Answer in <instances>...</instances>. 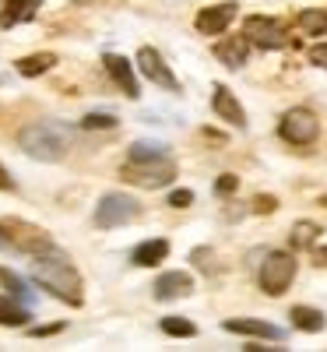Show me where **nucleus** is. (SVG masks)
<instances>
[{"label": "nucleus", "instance_id": "4468645a", "mask_svg": "<svg viewBox=\"0 0 327 352\" xmlns=\"http://www.w3.org/2000/svg\"><path fill=\"white\" fill-rule=\"evenodd\" d=\"M225 331H232V335H253V338H271V342H282L285 338L282 328L267 324V320H253V317H229L225 320Z\"/></svg>", "mask_w": 327, "mask_h": 352}, {"label": "nucleus", "instance_id": "9b49d317", "mask_svg": "<svg viewBox=\"0 0 327 352\" xmlns=\"http://www.w3.org/2000/svg\"><path fill=\"white\" fill-rule=\"evenodd\" d=\"M190 292H194V278H190L187 272H166V275H159L155 285H152V296H155L159 303L183 300V296H190Z\"/></svg>", "mask_w": 327, "mask_h": 352}, {"label": "nucleus", "instance_id": "423d86ee", "mask_svg": "<svg viewBox=\"0 0 327 352\" xmlns=\"http://www.w3.org/2000/svg\"><path fill=\"white\" fill-rule=\"evenodd\" d=\"M278 134H282V141L295 144V148H306V144H313L317 134H320V120H317V113H313V109L295 106V109H289V113L282 116Z\"/></svg>", "mask_w": 327, "mask_h": 352}, {"label": "nucleus", "instance_id": "a211bd4d", "mask_svg": "<svg viewBox=\"0 0 327 352\" xmlns=\"http://www.w3.org/2000/svg\"><path fill=\"white\" fill-rule=\"evenodd\" d=\"M28 303L14 300V296H0V324L4 328H25L28 324Z\"/></svg>", "mask_w": 327, "mask_h": 352}, {"label": "nucleus", "instance_id": "9d476101", "mask_svg": "<svg viewBox=\"0 0 327 352\" xmlns=\"http://www.w3.org/2000/svg\"><path fill=\"white\" fill-rule=\"evenodd\" d=\"M236 0H225V4H215V8H201L197 11V18H194V25H197V32L201 36H222L225 28L232 25V18H236Z\"/></svg>", "mask_w": 327, "mask_h": 352}, {"label": "nucleus", "instance_id": "c85d7f7f", "mask_svg": "<svg viewBox=\"0 0 327 352\" xmlns=\"http://www.w3.org/2000/svg\"><path fill=\"white\" fill-rule=\"evenodd\" d=\"M166 204H169V208H190V204H194V190H187V187L172 190V194L166 197Z\"/></svg>", "mask_w": 327, "mask_h": 352}, {"label": "nucleus", "instance_id": "f704fd0d", "mask_svg": "<svg viewBox=\"0 0 327 352\" xmlns=\"http://www.w3.org/2000/svg\"><path fill=\"white\" fill-rule=\"evenodd\" d=\"M247 352H282V345H243Z\"/></svg>", "mask_w": 327, "mask_h": 352}, {"label": "nucleus", "instance_id": "473e14b6", "mask_svg": "<svg viewBox=\"0 0 327 352\" xmlns=\"http://www.w3.org/2000/svg\"><path fill=\"white\" fill-rule=\"evenodd\" d=\"M0 190H14V180H11V173L4 169V162H0Z\"/></svg>", "mask_w": 327, "mask_h": 352}, {"label": "nucleus", "instance_id": "412c9836", "mask_svg": "<svg viewBox=\"0 0 327 352\" xmlns=\"http://www.w3.org/2000/svg\"><path fill=\"white\" fill-rule=\"evenodd\" d=\"M317 236H320V226L303 219V222H295V226H292L289 243H292V250H310V247L317 243Z\"/></svg>", "mask_w": 327, "mask_h": 352}, {"label": "nucleus", "instance_id": "393cba45", "mask_svg": "<svg viewBox=\"0 0 327 352\" xmlns=\"http://www.w3.org/2000/svg\"><path fill=\"white\" fill-rule=\"evenodd\" d=\"M190 261H194L197 272L215 275V250H212V247H194V250H190Z\"/></svg>", "mask_w": 327, "mask_h": 352}, {"label": "nucleus", "instance_id": "20e7f679", "mask_svg": "<svg viewBox=\"0 0 327 352\" xmlns=\"http://www.w3.org/2000/svg\"><path fill=\"white\" fill-rule=\"evenodd\" d=\"M295 278V257L285 254V250H267L260 268H257V282L267 296H285L289 285Z\"/></svg>", "mask_w": 327, "mask_h": 352}, {"label": "nucleus", "instance_id": "dca6fc26", "mask_svg": "<svg viewBox=\"0 0 327 352\" xmlns=\"http://www.w3.org/2000/svg\"><path fill=\"white\" fill-rule=\"evenodd\" d=\"M215 56L225 64V67H243L247 64V56H250V39L240 32V36H229V39H222V43H215Z\"/></svg>", "mask_w": 327, "mask_h": 352}, {"label": "nucleus", "instance_id": "2eb2a0df", "mask_svg": "<svg viewBox=\"0 0 327 352\" xmlns=\"http://www.w3.org/2000/svg\"><path fill=\"white\" fill-rule=\"evenodd\" d=\"M43 8V0H4L0 8V28H14V25H25L32 21Z\"/></svg>", "mask_w": 327, "mask_h": 352}, {"label": "nucleus", "instance_id": "5701e85b", "mask_svg": "<svg viewBox=\"0 0 327 352\" xmlns=\"http://www.w3.org/2000/svg\"><path fill=\"white\" fill-rule=\"evenodd\" d=\"M0 285L8 289V296H14V300H21V303H32V289H28L25 278L14 275L11 268H0Z\"/></svg>", "mask_w": 327, "mask_h": 352}, {"label": "nucleus", "instance_id": "b1692460", "mask_svg": "<svg viewBox=\"0 0 327 352\" xmlns=\"http://www.w3.org/2000/svg\"><path fill=\"white\" fill-rule=\"evenodd\" d=\"M162 331L172 338H194L197 335L194 320H187V317H162Z\"/></svg>", "mask_w": 327, "mask_h": 352}, {"label": "nucleus", "instance_id": "72a5a7b5", "mask_svg": "<svg viewBox=\"0 0 327 352\" xmlns=\"http://www.w3.org/2000/svg\"><path fill=\"white\" fill-rule=\"evenodd\" d=\"M313 264H320V268H327V247H313Z\"/></svg>", "mask_w": 327, "mask_h": 352}, {"label": "nucleus", "instance_id": "4be33fe9", "mask_svg": "<svg viewBox=\"0 0 327 352\" xmlns=\"http://www.w3.org/2000/svg\"><path fill=\"white\" fill-rule=\"evenodd\" d=\"M300 28H303L306 36H327V11L324 8L300 11Z\"/></svg>", "mask_w": 327, "mask_h": 352}, {"label": "nucleus", "instance_id": "39448f33", "mask_svg": "<svg viewBox=\"0 0 327 352\" xmlns=\"http://www.w3.org/2000/svg\"><path fill=\"white\" fill-rule=\"evenodd\" d=\"M0 229H4L8 243H11L14 250H21V254L39 257V254L53 250L49 232H46V229H39V226H32V222H25V219H0Z\"/></svg>", "mask_w": 327, "mask_h": 352}, {"label": "nucleus", "instance_id": "bb28decb", "mask_svg": "<svg viewBox=\"0 0 327 352\" xmlns=\"http://www.w3.org/2000/svg\"><path fill=\"white\" fill-rule=\"evenodd\" d=\"M81 127L84 131H113L116 127V116H109V113H88L84 120H81Z\"/></svg>", "mask_w": 327, "mask_h": 352}, {"label": "nucleus", "instance_id": "e433bc0d", "mask_svg": "<svg viewBox=\"0 0 327 352\" xmlns=\"http://www.w3.org/2000/svg\"><path fill=\"white\" fill-rule=\"evenodd\" d=\"M320 204H324V208H327V194H324V197H320Z\"/></svg>", "mask_w": 327, "mask_h": 352}, {"label": "nucleus", "instance_id": "6ab92c4d", "mask_svg": "<svg viewBox=\"0 0 327 352\" xmlns=\"http://www.w3.org/2000/svg\"><path fill=\"white\" fill-rule=\"evenodd\" d=\"M292 328H300V331H306V335H317V331H324V324H327V317L317 310V307H292Z\"/></svg>", "mask_w": 327, "mask_h": 352}, {"label": "nucleus", "instance_id": "f03ea898", "mask_svg": "<svg viewBox=\"0 0 327 352\" xmlns=\"http://www.w3.org/2000/svg\"><path fill=\"white\" fill-rule=\"evenodd\" d=\"M18 148L39 162H60L71 148V127L53 124V120H36V124L21 127Z\"/></svg>", "mask_w": 327, "mask_h": 352}, {"label": "nucleus", "instance_id": "1a4fd4ad", "mask_svg": "<svg viewBox=\"0 0 327 352\" xmlns=\"http://www.w3.org/2000/svg\"><path fill=\"white\" fill-rule=\"evenodd\" d=\"M137 71H141L148 81H152V85L166 88V92H180V81H176V74L169 71V64L162 60L159 50L141 46V50H137Z\"/></svg>", "mask_w": 327, "mask_h": 352}, {"label": "nucleus", "instance_id": "f8f14e48", "mask_svg": "<svg viewBox=\"0 0 327 352\" xmlns=\"http://www.w3.org/2000/svg\"><path fill=\"white\" fill-rule=\"evenodd\" d=\"M212 109H215L218 120H225L229 127H247V113H243V106H240V99H236L232 88L215 85V92H212Z\"/></svg>", "mask_w": 327, "mask_h": 352}, {"label": "nucleus", "instance_id": "f3484780", "mask_svg": "<svg viewBox=\"0 0 327 352\" xmlns=\"http://www.w3.org/2000/svg\"><path fill=\"white\" fill-rule=\"evenodd\" d=\"M169 257V240H144L141 247H134L131 250V261L137 264V268H155L159 261H166Z\"/></svg>", "mask_w": 327, "mask_h": 352}, {"label": "nucleus", "instance_id": "6e6552de", "mask_svg": "<svg viewBox=\"0 0 327 352\" xmlns=\"http://www.w3.org/2000/svg\"><path fill=\"white\" fill-rule=\"evenodd\" d=\"M243 36L257 50H282V46H289V32L282 28V21L264 18V14H250L243 21Z\"/></svg>", "mask_w": 327, "mask_h": 352}, {"label": "nucleus", "instance_id": "2f4dec72", "mask_svg": "<svg viewBox=\"0 0 327 352\" xmlns=\"http://www.w3.org/2000/svg\"><path fill=\"white\" fill-rule=\"evenodd\" d=\"M56 331H64V320H60V324H43V328H32V335H36V338H46V335H56Z\"/></svg>", "mask_w": 327, "mask_h": 352}, {"label": "nucleus", "instance_id": "c9c22d12", "mask_svg": "<svg viewBox=\"0 0 327 352\" xmlns=\"http://www.w3.org/2000/svg\"><path fill=\"white\" fill-rule=\"evenodd\" d=\"M0 247H11V243H8V236H4V229H0Z\"/></svg>", "mask_w": 327, "mask_h": 352}, {"label": "nucleus", "instance_id": "7c9ffc66", "mask_svg": "<svg viewBox=\"0 0 327 352\" xmlns=\"http://www.w3.org/2000/svg\"><path fill=\"white\" fill-rule=\"evenodd\" d=\"M310 60H313L317 67H324V71H327V43H317V46L310 50Z\"/></svg>", "mask_w": 327, "mask_h": 352}, {"label": "nucleus", "instance_id": "a878e982", "mask_svg": "<svg viewBox=\"0 0 327 352\" xmlns=\"http://www.w3.org/2000/svg\"><path fill=\"white\" fill-rule=\"evenodd\" d=\"M148 155H169V148L159 144V141H134L127 159H148Z\"/></svg>", "mask_w": 327, "mask_h": 352}, {"label": "nucleus", "instance_id": "f257e3e1", "mask_svg": "<svg viewBox=\"0 0 327 352\" xmlns=\"http://www.w3.org/2000/svg\"><path fill=\"white\" fill-rule=\"evenodd\" d=\"M32 278L36 285H43L49 296H56L67 307H81L84 303V285H81V275L71 264V257H64L60 250H46L32 261Z\"/></svg>", "mask_w": 327, "mask_h": 352}, {"label": "nucleus", "instance_id": "aec40b11", "mask_svg": "<svg viewBox=\"0 0 327 352\" xmlns=\"http://www.w3.org/2000/svg\"><path fill=\"white\" fill-rule=\"evenodd\" d=\"M14 67H18V74H25V78H39V74H46V71L56 67V53H32V56H21Z\"/></svg>", "mask_w": 327, "mask_h": 352}, {"label": "nucleus", "instance_id": "c756f323", "mask_svg": "<svg viewBox=\"0 0 327 352\" xmlns=\"http://www.w3.org/2000/svg\"><path fill=\"white\" fill-rule=\"evenodd\" d=\"M275 208H278V197H267V194H257L253 197V212L257 215H271Z\"/></svg>", "mask_w": 327, "mask_h": 352}, {"label": "nucleus", "instance_id": "cd10ccee", "mask_svg": "<svg viewBox=\"0 0 327 352\" xmlns=\"http://www.w3.org/2000/svg\"><path fill=\"white\" fill-rule=\"evenodd\" d=\"M236 187H240V176H232V173H222L218 180H215V194H218V197L236 194Z\"/></svg>", "mask_w": 327, "mask_h": 352}, {"label": "nucleus", "instance_id": "ddd939ff", "mask_svg": "<svg viewBox=\"0 0 327 352\" xmlns=\"http://www.w3.org/2000/svg\"><path fill=\"white\" fill-rule=\"evenodd\" d=\"M102 64H106L109 78H113L116 85H120V92H124V96H131V99H137V96H141L137 74H134V67H131L127 56H120V53H106V56H102Z\"/></svg>", "mask_w": 327, "mask_h": 352}, {"label": "nucleus", "instance_id": "0eeeda50", "mask_svg": "<svg viewBox=\"0 0 327 352\" xmlns=\"http://www.w3.org/2000/svg\"><path fill=\"white\" fill-rule=\"evenodd\" d=\"M141 215V204L131 197V194H102V201L95 204V226L99 229H116V226H127Z\"/></svg>", "mask_w": 327, "mask_h": 352}, {"label": "nucleus", "instance_id": "7ed1b4c3", "mask_svg": "<svg viewBox=\"0 0 327 352\" xmlns=\"http://www.w3.org/2000/svg\"><path fill=\"white\" fill-rule=\"evenodd\" d=\"M120 176L134 187H144V190H159V187H169L176 180V162L169 155H148V159H127L120 166Z\"/></svg>", "mask_w": 327, "mask_h": 352}]
</instances>
